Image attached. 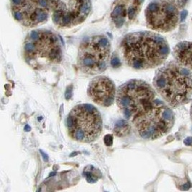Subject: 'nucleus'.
<instances>
[{
  "label": "nucleus",
  "instance_id": "0eeeda50",
  "mask_svg": "<svg viewBox=\"0 0 192 192\" xmlns=\"http://www.w3.org/2000/svg\"><path fill=\"white\" fill-rule=\"evenodd\" d=\"M156 96L155 90L146 81L131 79L117 88L116 101L125 117L132 121L156 99Z\"/></svg>",
  "mask_w": 192,
  "mask_h": 192
},
{
  "label": "nucleus",
  "instance_id": "ddd939ff",
  "mask_svg": "<svg viewBox=\"0 0 192 192\" xmlns=\"http://www.w3.org/2000/svg\"><path fill=\"white\" fill-rule=\"evenodd\" d=\"M130 132V125L126 120H120L116 122L114 128V133L118 137H123L128 135Z\"/></svg>",
  "mask_w": 192,
  "mask_h": 192
},
{
  "label": "nucleus",
  "instance_id": "6e6552de",
  "mask_svg": "<svg viewBox=\"0 0 192 192\" xmlns=\"http://www.w3.org/2000/svg\"><path fill=\"white\" fill-rule=\"evenodd\" d=\"M49 3L53 23L61 28L81 24L91 11V0H49Z\"/></svg>",
  "mask_w": 192,
  "mask_h": 192
},
{
  "label": "nucleus",
  "instance_id": "dca6fc26",
  "mask_svg": "<svg viewBox=\"0 0 192 192\" xmlns=\"http://www.w3.org/2000/svg\"><path fill=\"white\" fill-rule=\"evenodd\" d=\"M187 14H188V12L186 10H183L181 12V14H180V20H181V22H183L186 20Z\"/></svg>",
  "mask_w": 192,
  "mask_h": 192
},
{
  "label": "nucleus",
  "instance_id": "9b49d317",
  "mask_svg": "<svg viewBox=\"0 0 192 192\" xmlns=\"http://www.w3.org/2000/svg\"><path fill=\"white\" fill-rule=\"evenodd\" d=\"M87 92L93 102L107 107L114 103L116 87L109 78L103 76H96L90 81Z\"/></svg>",
  "mask_w": 192,
  "mask_h": 192
},
{
  "label": "nucleus",
  "instance_id": "f03ea898",
  "mask_svg": "<svg viewBox=\"0 0 192 192\" xmlns=\"http://www.w3.org/2000/svg\"><path fill=\"white\" fill-rule=\"evenodd\" d=\"M153 86L171 107L188 104L192 98V72L177 61H171L156 71Z\"/></svg>",
  "mask_w": 192,
  "mask_h": 192
},
{
  "label": "nucleus",
  "instance_id": "423d86ee",
  "mask_svg": "<svg viewBox=\"0 0 192 192\" xmlns=\"http://www.w3.org/2000/svg\"><path fill=\"white\" fill-rule=\"evenodd\" d=\"M111 43L104 35H96L83 40L78 48L77 64L83 73L97 75L108 67Z\"/></svg>",
  "mask_w": 192,
  "mask_h": 192
},
{
  "label": "nucleus",
  "instance_id": "7ed1b4c3",
  "mask_svg": "<svg viewBox=\"0 0 192 192\" xmlns=\"http://www.w3.org/2000/svg\"><path fill=\"white\" fill-rule=\"evenodd\" d=\"M23 56L34 69L41 70L60 63L63 58V44L55 32L46 29L32 30L23 45Z\"/></svg>",
  "mask_w": 192,
  "mask_h": 192
},
{
  "label": "nucleus",
  "instance_id": "2eb2a0df",
  "mask_svg": "<svg viewBox=\"0 0 192 192\" xmlns=\"http://www.w3.org/2000/svg\"><path fill=\"white\" fill-rule=\"evenodd\" d=\"M168 1H171V2L174 4L175 5H183L185 4L186 0H168Z\"/></svg>",
  "mask_w": 192,
  "mask_h": 192
},
{
  "label": "nucleus",
  "instance_id": "9d476101",
  "mask_svg": "<svg viewBox=\"0 0 192 192\" xmlns=\"http://www.w3.org/2000/svg\"><path fill=\"white\" fill-rule=\"evenodd\" d=\"M145 15L148 28L160 33L173 30L179 19L177 7L168 0H153L147 7Z\"/></svg>",
  "mask_w": 192,
  "mask_h": 192
},
{
  "label": "nucleus",
  "instance_id": "4468645a",
  "mask_svg": "<svg viewBox=\"0 0 192 192\" xmlns=\"http://www.w3.org/2000/svg\"><path fill=\"white\" fill-rule=\"evenodd\" d=\"M98 173H101L99 170L91 166L86 167L85 168L84 172H83L85 178L87 180V181L90 182V183L96 182L101 177V174L99 175Z\"/></svg>",
  "mask_w": 192,
  "mask_h": 192
},
{
  "label": "nucleus",
  "instance_id": "f257e3e1",
  "mask_svg": "<svg viewBox=\"0 0 192 192\" xmlns=\"http://www.w3.org/2000/svg\"><path fill=\"white\" fill-rule=\"evenodd\" d=\"M125 63L137 70H146L161 66L170 53L166 40L150 31L135 32L126 35L120 44Z\"/></svg>",
  "mask_w": 192,
  "mask_h": 192
},
{
  "label": "nucleus",
  "instance_id": "39448f33",
  "mask_svg": "<svg viewBox=\"0 0 192 192\" xmlns=\"http://www.w3.org/2000/svg\"><path fill=\"white\" fill-rule=\"evenodd\" d=\"M66 125L68 134L73 140L88 143L99 138L103 124L99 110L91 104H81L71 110Z\"/></svg>",
  "mask_w": 192,
  "mask_h": 192
},
{
  "label": "nucleus",
  "instance_id": "20e7f679",
  "mask_svg": "<svg viewBox=\"0 0 192 192\" xmlns=\"http://www.w3.org/2000/svg\"><path fill=\"white\" fill-rule=\"evenodd\" d=\"M138 136L145 140H156L168 134L175 122L171 107L159 99H155L132 120Z\"/></svg>",
  "mask_w": 192,
  "mask_h": 192
},
{
  "label": "nucleus",
  "instance_id": "f3484780",
  "mask_svg": "<svg viewBox=\"0 0 192 192\" xmlns=\"http://www.w3.org/2000/svg\"><path fill=\"white\" fill-rule=\"evenodd\" d=\"M191 120H192V105L191 107Z\"/></svg>",
  "mask_w": 192,
  "mask_h": 192
},
{
  "label": "nucleus",
  "instance_id": "1a4fd4ad",
  "mask_svg": "<svg viewBox=\"0 0 192 192\" xmlns=\"http://www.w3.org/2000/svg\"><path fill=\"white\" fill-rule=\"evenodd\" d=\"M10 7L15 20L27 28L44 24L51 15L49 0H10Z\"/></svg>",
  "mask_w": 192,
  "mask_h": 192
},
{
  "label": "nucleus",
  "instance_id": "f8f14e48",
  "mask_svg": "<svg viewBox=\"0 0 192 192\" xmlns=\"http://www.w3.org/2000/svg\"><path fill=\"white\" fill-rule=\"evenodd\" d=\"M176 61L182 66L192 68V42H181L178 43L173 51Z\"/></svg>",
  "mask_w": 192,
  "mask_h": 192
}]
</instances>
